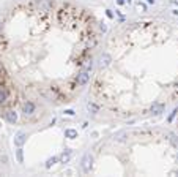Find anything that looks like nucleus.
I'll list each match as a JSON object with an SVG mask.
<instances>
[{"label": "nucleus", "mask_w": 178, "mask_h": 177, "mask_svg": "<svg viewBox=\"0 0 178 177\" xmlns=\"http://www.w3.org/2000/svg\"><path fill=\"white\" fill-rule=\"evenodd\" d=\"M177 114H178V108H175V109L172 111V114L169 116V122H172L173 119H175V116H177Z\"/></svg>", "instance_id": "obj_17"}, {"label": "nucleus", "mask_w": 178, "mask_h": 177, "mask_svg": "<svg viewBox=\"0 0 178 177\" xmlns=\"http://www.w3.org/2000/svg\"><path fill=\"white\" fill-rule=\"evenodd\" d=\"M65 138H68V139H76L77 138V130H74V128L65 130Z\"/></svg>", "instance_id": "obj_10"}, {"label": "nucleus", "mask_w": 178, "mask_h": 177, "mask_svg": "<svg viewBox=\"0 0 178 177\" xmlns=\"http://www.w3.org/2000/svg\"><path fill=\"white\" fill-rule=\"evenodd\" d=\"M88 81H90V71H87V70H82L77 73V76H76V82H77V85H80V87H84V85H87L88 84Z\"/></svg>", "instance_id": "obj_2"}, {"label": "nucleus", "mask_w": 178, "mask_h": 177, "mask_svg": "<svg viewBox=\"0 0 178 177\" xmlns=\"http://www.w3.org/2000/svg\"><path fill=\"white\" fill-rule=\"evenodd\" d=\"M117 3H118V5H125L126 0H117Z\"/></svg>", "instance_id": "obj_22"}, {"label": "nucleus", "mask_w": 178, "mask_h": 177, "mask_svg": "<svg viewBox=\"0 0 178 177\" xmlns=\"http://www.w3.org/2000/svg\"><path fill=\"white\" fill-rule=\"evenodd\" d=\"M25 142H27V133H24V131H19V133L14 136V146L16 147H22Z\"/></svg>", "instance_id": "obj_5"}, {"label": "nucleus", "mask_w": 178, "mask_h": 177, "mask_svg": "<svg viewBox=\"0 0 178 177\" xmlns=\"http://www.w3.org/2000/svg\"><path fill=\"white\" fill-rule=\"evenodd\" d=\"M58 158H60L62 163H68V161H70V158H71V150H70V149L63 150V153H62V155L58 157Z\"/></svg>", "instance_id": "obj_9"}, {"label": "nucleus", "mask_w": 178, "mask_h": 177, "mask_svg": "<svg viewBox=\"0 0 178 177\" xmlns=\"http://www.w3.org/2000/svg\"><path fill=\"white\" fill-rule=\"evenodd\" d=\"M177 161H178V155H177Z\"/></svg>", "instance_id": "obj_25"}, {"label": "nucleus", "mask_w": 178, "mask_h": 177, "mask_svg": "<svg viewBox=\"0 0 178 177\" xmlns=\"http://www.w3.org/2000/svg\"><path fill=\"white\" fill-rule=\"evenodd\" d=\"M33 7L36 8V11H39V13H49V11H52L54 3L51 0H35Z\"/></svg>", "instance_id": "obj_1"}, {"label": "nucleus", "mask_w": 178, "mask_h": 177, "mask_svg": "<svg viewBox=\"0 0 178 177\" xmlns=\"http://www.w3.org/2000/svg\"><path fill=\"white\" fill-rule=\"evenodd\" d=\"M16 158H17V163H24V149H22V147H17Z\"/></svg>", "instance_id": "obj_12"}, {"label": "nucleus", "mask_w": 178, "mask_h": 177, "mask_svg": "<svg viewBox=\"0 0 178 177\" xmlns=\"http://www.w3.org/2000/svg\"><path fill=\"white\" fill-rule=\"evenodd\" d=\"M147 2H148V3H154V0H147Z\"/></svg>", "instance_id": "obj_23"}, {"label": "nucleus", "mask_w": 178, "mask_h": 177, "mask_svg": "<svg viewBox=\"0 0 178 177\" xmlns=\"http://www.w3.org/2000/svg\"><path fill=\"white\" fill-rule=\"evenodd\" d=\"M169 138H170V141H172L173 146L178 147V138H177V134H175V133H169Z\"/></svg>", "instance_id": "obj_15"}, {"label": "nucleus", "mask_w": 178, "mask_h": 177, "mask_svg": "<svg viewBox=\"0 0 178 177\" xmlns=\"http://www.w3.org/2000/svg\"><path fill=\"white\" fill-rule=\"evenodd\" d=\"M106 14H107V17H111V19L113 17V13H112L111 10H106Z\"/></svg>", "instance_id": "obj_19"}, {"label": "nucleus", "mask_w": 178, "mask_h": 177, "mask_svg": "<svg viewBox=\"0 0 178 177\" xmlns=\"http://www.w3.org/2000/svg\"><path fill=\"white\" fill-rule=\"evenodd\" d=\"M5 119L10 122V124H16V120H17V112L13 111V109L6 111V112H5Z\"/></svg>", "instance_id": "obj_7"}, {"label": "nucleus", "mask_w": 178, "mask_h": 177, "mask_svg": "<svg viewBox=\"0 0 178 177\" xmlns=\"http://www.w3.org/2000/svg\"><path fill=\"white\" fill-rule=\"evenodd\" d=\"M65 114H68V116H72V114H74V111H72V109H66V111H65Z\"/></svg>", "instance_id": "obj_20"}, {"label": "nucleus", "mask_w": 178, "mask_h": 177, "mask_svg": "<svg viewBox=\"0 0 178 177\" xmlns=\"http://www.w3.org/2000/svg\"><path fill=\"white\" fill-rule=\"evenodd\" d=\"M87 109H88V111H92L93 114H96V112L99 111V106H96V104L92 103V101H88V103H87Z\"/></svg>", "instance_id": "obj_13"}, {"label": "nucleus", "mask_w": 178, "mask_h": 177, "mask_svg": "<svg viewBox=\"0 0 178 177\" xmlns=\"http://www.w3.org/2000/svg\"><path fill=\"white\" fill-rule=\"evenodd\" d=\"M58 160H60L58 157H52V158H49V160L46 161V168H47V169H49V168H52V166L58 161Z\"/></svg>", "instance_id": "obj_14"}, {"label": "nucleus", "mask_w": 178, "mask_h": 177, "mask_svg": "<svg viewBox=\"0 0 178 177\" xmlns=\"http://www.w3.org/2000/svg\"><path fill=\"white\" fill-rule=\"evenodd\" d=\"M162 111H164V104H162V103H158V101H156V103L151 104V112H153L154 116H159Z\"/></svg>", "instance_id": "obj_8"}, {"label": "nucleus", "mask_w": 178, "mask_h": 177, "mask_svg": "<svg viewBox=\"0 0 178 177\" xmlns=\"http://www.w3.org/2000/svg\"><path fill=\"white\" fill-rule=\"evenodd\" d=\"M6 100H8V92L3 87H0V106H2V104H5Z\"/></svg>", "instance_id": "obj_11"}, {"label": "nucleus", "mask_w": 178, "mask_h": 177, "mask_svg": "<svg viewBox=\"0 0 178 177\" xmlns=\"http://www.w3.org/2000/svg\"><path fill=\"white\" fill-rule=\"evenodd\" d=\"M0 160H2L3 163H5V165H6V161H8V158H6V155H3L2 158H0Z\"/></svg>", "instance_id": "obj_21"}, {"label": "nucleus", "mask_w": 178, "mask_h": 177, "mask_svg": "<svg viewBox=\"0 0 178 177\" xmlns=\"http://www.w3.org/2000/svg\"><path fill=\"white\" fill-rule=\"evenodd\" d=\"M82 171L85 172V174H88L90 171H92V166H93V157L90 155V153H85L84 158H82Z\"/></svg>", "instance_id": "obj_3"}, {"label": "nucleus", "mask_w": 178, "mask_h": 177, "mask_svg": "<svg viewBox=\"0 0 178 177\" xmlns=\"http://www.w3.org/2000/svg\"><path fill=\"white\" fill-rule=\"evenodd\" d=\"M137 10L139 11H147V5H145V3H139V5H137Z\"/></svg>", "instance_id": "obj_18"}, {"label": "nucleus", "mask_w": 178, "mask_h": 177, "mask_svg": "<svg viewBox=\"0 0 178 177\" xmlns=\"http://www.w3.org/2000/svg\"><path fill=\"white\" fill-rule=\"evenodd\" d=\"M112 63V56L109 52H104L101 54V57H99V62H98V66L101 68V70H104V68H107L109 65Z\"/></svg>", "instance_id": "obj_4"}, {"label": "nucleus", "mask_w": 178, "mask_h": 177, "mask_svg": "<svg viewBox=\"0 0 178 177\" xmlns=\"http://www.w3.org/2000/svg\"><path fill=\"white\" fill-rule=\"evenodd\" d=\"M128 136L126 131H121V133H117L115 134V141H125V138Z\"/></svg>", "instance_id": "obj_16"}, {"label": "nucleus", "mask_w": 178, "mask_h": 177, "mask_svg": "<svg viewBox=\"0 0 178 177\" xmlns=\"http://www.w3.org/2000/svg\"><path fill=\"white\" fill-rule=\"evenodd\" d=\"M173 14H178V10H175V11H173Z\"/></svg>", "instance_id": "obj_24"}, {"label": "nucleus", "mask_w": 178, "mask_h": 177, "mask_svg": "<svg viewBox=\"0 0 178 177\" xmlns=\"http://www.w3.org/2000/svg\"><path fill=\"white\" fill-rule=\"evenodd\" d=\"M35 109H36V106H35L33 101H25L22 104V112H24L25 116H32L35 112Z\"/></svg>", "instance_id": "obj_6"}]
</instances>
